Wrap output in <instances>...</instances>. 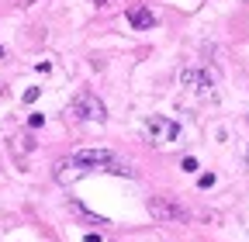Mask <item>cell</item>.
Masks as SVG:
<instances>
[{
	"label": "cell",
	"instance_id": "6da1fadb",
	"mask_svg": "<svg viewBox=\"0 0 249 242\" xmlns=\"http://www.w3.org/2000/svg\"><path fill=\"white\" fill-rule=\"evenodd\" d=\"M142 132H145V138L152 145H173L180 138V125L173 118H166V114H149L142 121Z\"/></svg>",
	"mask_w": 249,
	"mask_h": 242
},
{
	"label": "cell",
	"instance_id": "7a4b0ae2",
	"mask_svg": "<svg viewBox=\"0 0 249 242\" xmlns=\"http://www.w3.org/2000/svg\"><path fill=\"white\" fill-rule=\"evenodd\" d=\"M73 166H80V170H114L118 159H114L111 149H80L73 156Z\"/></svg>",
	"mask_w": 249,
	"mask_h": 242
},
{
	"label": "cell",
	"instance_id": "3957f363",
	"mask_svg": "<svg viewBox=\"0 0 249 242\" xmlns=\"http://www.w3.org/2000/svg\"><path fill=\"white\" fill-rule=\"evenodd\" d=\"M180 83L191 90V94H211V90H214V76L204 66H187L180 73Z\"/></svg>",
	"mask_w": 249,
	"mask_h": 242
},
{
	"label": "cell",
	"instance_id": "277c9868",
	"mask_svg": "<svg viewBox=\"0 0 249 242\" xmlns=\"http://www.w3.org/2000/svg\"><path fill=\"white\" fill-rule=\"evenodd\" d=\"M149 211H152V218H160V222H187L191 218L187 207H180L170 197H149Z\"/></svg>",
	"mask_w": 249,
	"mask_h": 242
},
{
	"label": "cell",
	"instance_id": "5b68a950",
	"mask_svg": "<svg viewBox=\"0 0 249 242\" xmlns=\"http://www.w3.org/2000/svg\"><path fill=\"white\" fill-rule=\"evenodd\" d=\"M73 114H76V118H90V121H104V118H107L104 104L93 97L90 90H80V94L73 97Z\"/></svg>",
	"mask_w": 249,
	"mask_h": 242
},
{
	"label": "cell",
	"instance_id": "8992f818",
	"mask_svg": "<svg viewBox=\"0 0 249 242\" xmlns=\"http://www.w3.org/2000/svg\"><path fill=\"white\" fill-rule=\"evenodd\" d=\"M128 24L135 32H145V28H156V14L149 7H128Z\"/></svg>",
	"mask_w": 249,
	"mask_h": 242
},
{
	"label": "cell",
	"instance_id": "52a82bcc",
	"mask_svg": "<svg viewBox=\"0 0 249 242\" xmlns=\"http://www.w3.org/2000/svg\"><path fill=\"white\" fill-rule=\"evenodd\" d=\"M38 94H42L38 86H28V90H24V104H31V101H38Z\"/></svg>",
	"mask_w": 249,
	"mask_h": 242
},
{
	"label": "cell",
	"instance_id": "ba28073f",
	"mask_svg": "<svg viewBox=\"0 0 249 242\" xmlns=\"http://www.w3.org/2000/svg\"><path fill=\"white\" fill-rule=\"evenodd\" d=\"M183 170H187V173H197V159L187 156V159H183Z\"/></svg>",
	"mask_w": 249,
	"mask_h": 242
},
{
	"label": "cell",
	"instance_id": "9c48e42d",
	"mask_svg": "<svg viewBox=\"0 0 249 242\" xmlns=\"http://www.w3.org/2000/svg\"><path fill=\"white\" fill-rule=\"evenodd\" d=\"M197 184H201V187H214V173H201Z\"/></svg>",
	"mask_w": 249,
	"mask_h": 242
},
{
	"label": "cell",
	"instance_id": "30bf717a",
	"mask_svg": "<svg viewBox=\"0 0 249 242\" xmlns=\"http://www.w3.org/2000/svg\"><path fill=\"white\" fill-rule=\"evenodd\" d=\"M28 125H31V128H42V125H45V118H42V114H31V118H28Z\"/></svg>",
	"mask_w": 249,
	"mask_h": 242
},
{
	"label": "cell",
	"instance_id": "8fae6325",
	"mask_svg": "<svg viewBox=\"0 0 249 242\" xmlns=\"http://www.w3.org/2000/svg\"><path fill=\"white\" fill-rule=\"evenodd\" d=\"M83 242H101V235H97V232H90V235H83Z\"/></svg>",
	"mask_w": 249,
	"mask_h": 242
},
{
	"label": "cell",
	"instance_id": "7c38bea8",
	"mask_svg": "<svg viewBox=\"0 0 249 242\" xmlns=\"http://www.w3.org/2000/svg\"><path fill=\"white\" fill-rule=\"evenodd\" d=\"M107 4H111V0H97V7H107Z\"/></svg>",
	"mask_w": 249,
	"mask_h": 242
},
{
	"label": "cell",
	"instance_id": "4fadbf2b",
	"mask_svg": "<svg viewBox=\"0 0 249 242\" xmlns=\"http://www.w3.org/2000/svg\"><path fill=\"white\" fill-rule=\"evenodd\" d=\"M4 94H7V90H4V83H0V97H4Z\"/></svg>",
	"mask_w": 249,
	"mask_h": 242
},
{
	"label": "cell",
	"instance_id": "5bb4252c",
	"mask_svg": "<svg viewBox=\"0 0 249 242\" xmlns=\"http://www.w3.org/2000/svg\"><path fill=\"white\" fill-rule=\"evenodd\" d=\"M0 59H4V45H0Z\"/></svg>",
	"mask_w": 249,
	"mask_h": 242
},
{
	"label": "cell",
	"instance_id": "9a60e30c",
	"mask_svg": "<svg viewBox=\"0 0 249 242\" xmlns=\"http://www.w3.org/2000/svg\"><path fill=\"white\" fill-rule=\"evenodd\" d=\"M246 163H249V149H246Z\"/></svg>",
	"mask_w": 249,
	"mask_h": 242
}]
</instances>
